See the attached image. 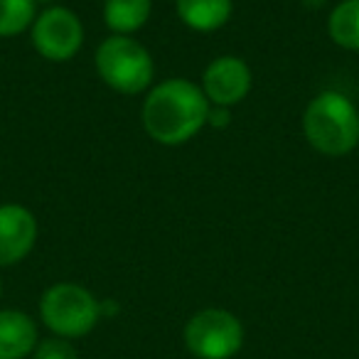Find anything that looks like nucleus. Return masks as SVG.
<instances>
[{"label": "nucleus", "instance_id": "2", "mask_svg": "<svg viewBox=\"0 0 359 359\" xmlns=\"http://www.w3.org/2000/svg\"><path fill=\"white\" fill-rule=\"evenodd\" d=\"M303 133L320 155H349L359 145V109L339 91H320L305 106Z\"/></svg>", "mask_w": 359, "mask_h": 359}, {"label": "nucleus", "instance_id": "3", "mask_svg": "<svg viewBox=\"0 0 359 359\" xmlns=\"http://www.w3.org/2000/svg\"><path fill=\"white\" fill-rule=\"evenodd\" d=\"M96 74L109 89L123 96H135L150 89L155 62L150 50L130 35H111L96 47Z\"/></svg>", "mask_w": 359, "mask_h": 359}, {"label": "nucleus", "instance_id": "11", "mask_svg": "<svg viewBox=\"0 0 359 359\" xmlns=\"http://www.w3.org/2000/svg\"><path fill=\"white\" fill-rule=\"evenodd\" d=\"M153 13V0H104V22L114 35H133Z\"/></svg>", "mask_w": 359, "mask_h": 359}, {"label": "nucleus", "instance_id": "12", "mask_svg": "<svg viewBox=\"0 0 359 359\" xmlns=\"http://www.w3.org/2000/svg\"><path fill=\"white\" fill-rule=\"evenodd\" d=\"M327 35L337 47L359 52V0H342L327 18Z\"/></svg>", "mask_w": 359, "mask_h": 359}, {"label": "nucleus", "instance_id": "7", "mask_svg": "<svg viewBox=\"0 0 359 359\" xmlns=\"http://www.w3.org/2000/svg\"><path fill=\"white\" fill-rule=\"evenodd\" d=\"M200 86L212 106L231 109L249 96L251 86H254V74L241 57L222 55L207 65Z\"/></svg>", "mask_w": 359, "mask_h": 359}, {"label": "nucleus", "instance_id": "10", "mask_svg": "<svg viewBox=\"0 0 359 359\" xmlns=\"http://www.w3.org/2000/svg\"><path fill=\"white\" fill-rule=\"evenodd\" d=\"M175 13L190 30L215 32L231 20L234 0H175Z\"/></svg>", "mask_w": 359, "mask_h": 359}, {"label": "nucleus", "instance_id": "9", "mask_svg": "<svg viewBox=\"0 0 359 359\" xmlns=\"http://www.w3.org/2000/svg\"><path fill=\"white\" fill-rule=\"evenodd\" d=\"M37 325L22 310H0V359H25L35 352Z\"/></svg>", "mask_w": 359, "mask_h": 359}, {"label": "nucleus", "instance_id": "4", "mask_svg": "<svg viewBox=\"0 0 359 359\" xmlns=\"http://www.w3.org/2000/svg\"><path fill=\"white\" fill-rule=\"evenodd\" d=\"M40 318L57 337H84L101 318V303L79 283H55L40 298Z\"/></svg>", "mask_w": 359, "mask_h": 359}, {"label": "nucleus", "instance_id": "13", "mask_svg": "<svg viewBox=\"0 0 359 359\" xmlns=\"http://www.w3.org/2000/svg\"><path fill=\"white\" fill-rule=\"evenodd\" d=\"M35 0H0V37H15L30 30L37 18Z\"/></svg>", "mask_w": 359, "mask_h": 359}, {"label": "nucleus", "instance_id": "8", "mask_svg": "<svg viewBox=\"0 0 359 359\" xmlns=\"http://www.w3.org/2000/svg\"><path fill=\"white\" fill-rule=\"evenodd\" d=\"M37 241V219L27 207L0 205V266H15L27 259Z\"/></svg>", "mask_w": 359, "mask_h": 359}, {"label": "nucleus", "instance_id": "17", "mask_svg": "<svg viewBox=\"0 0 359 359\" xmlns=\"http://www.w3.org/2000/svg\"><path fill=\"white\" fill-rule=\"evenodd\" d=\"M0 295H3V283H0Z\"/></svg>", "mask_w": 359, "mask_h": 359}, {"label": "nucleus", "instance_id": "14", "mask_svg": "<svg viewBox=\"0 0 359 359\" xmlns=\"http://www.w3.org/2000/svg\"><path fill=\"white\" fill-rule=\"evenodd\" d=\"M35 359H79L74 344L65 337H47L42 342H37L35 352H32Z\"/></svg>", "mask_w": 359, "mask_h": 359}, {"label": "nucleus", "instance_id": "16", "mask_svg": "<svg viewBox=\"0 0 359 359\" xmlns=\"http://www.w3.org/2000/svg\"><path fill=\"white\" fill-rule=\"evenodd\" d=\"M35 3H37V6H47V8H50L52 0H35Z\"/></svg>", "mask_w": 359, "mask_h": 359}, {"label": "nucleus", "instance_id": "6", "mask_svg": "<svg viewBox=\"0 0 359 359\" xmlns=\"http://www.w3.org/2000/svg\"><path fill=\"white\" fill-rule=\"evenodd\" d=\"M32 47L47 62H69L84 45V25L74 11L65 6H50L37 13L30 27Z\"/></svg>", "mask_w": 359, "mask_h": 359}, {"label": "nucleus", "instance_id": "15", "mask_svg": "<svg viewBox=\"0 0 359 359\" xmlns=\"http://www.w3.org/2000/svg\"><path fill=\"white\" fill-rule=\"evenodd\" d=\"M231 123V111L224 109V106H212L210 116H207V126L212 128H226Z\"/></svg>", "mask_w": 359, "mask_h": 359}, {"label": "nucleus", "instance_id": "1", "mask_svg": "<svg viewBox=\"0 0 359 359\" xmlns=\"http://www.w3.org/2000/svg\"><path fill=\"white\" fill-rule=\"evenodd\" d=\"M212 104L200 84L172 76L150 86L143 101V128L160 145H182L207 126Z\"/></svg>", "mask_w": 359, "mask_h": 359}, {"label": "nucleus", "instance_id": "5", "mask_svg": "<svg viewBox=\"0 0 359 359\" xmlns=\"http://www.w3.org/2000/svg\"><path fill=\"white\" fill-rule=\"evenodd\" d=\"M185 344L197 359H231L244 344V325L224 308H205L185 325Z\"/></svg>", "mask_w": 359, "mask_h": 359}]
</instances>
